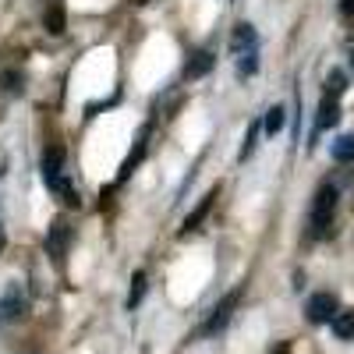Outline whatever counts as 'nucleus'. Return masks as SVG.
<instances>
[{"label": "nucleus", "mask_w": 354, "mask_h": 354, "mask_svg": "<svg viewBox=\"0 0 354 354\" xmlns=\"http://www.w3.org/2000/svg\"><path fill=\"white\" fill-rule=\"evenodd\" d=\"M337 213V188L333 185H322L312 198V213H308V227H312V238H322L333 223Z\"/></svg>", "instance_id": "nucleus-1"}, {"label": "nucleus", "mask_w": 354, "mask_h": 354, "mask_svg": "<svg viewBox=\"0 0 354 354\" xmlns=\"http://www.w3.org/2000/svg\"><path fill=\"white\" fill-rule=\"evenodd\" d=\"M238 301H241V290H230L227 294V298L213 308V315L209 319H205V326H202V333L205 337H213V333H220L223 326H227V322H230V315H234V308H238Z\"/></svg>", "instance_id": "nucleus-2"}, {"label": "nucleus", "mask_w": 354, "mask_h": 354, "mask_svg": "<svg viewBox=\"0 0 354 354\" xmlns=\"http://www.w3.org/2000/svg\"><path fill=\"white\" fill-rule=\"evenodd\" d=\"M305 315H308V322H315V326H322V322H333V315H337V298H333V294H326V290L312 294L308 305H305Z\"/></svg>", "instance_id": "nucleus-3"}, {"label": "nucleus", "mask_w": 354, "mask_h": 354, "mask_svg": "<svg viewBox=\"0 0 354 354\" xmlns=\"http://www.w3.org/2000/svg\"><path fill=\"white\" fill-rule=\"evenodd\" d=\"M68 238H71V227H68L64 220H53V223H50V234H46V252H50L53 266H64Z\"/></svg>", "instance_id": "nucleus-4"}, {"label": "nucleus", "mask_w": 354, "mask_h": 354, "mask_svg": "<svg viewBox=\"0 0 354 354\" xmlns=\"http://www.w3.org/2000/svg\"><path fill=\"white\" fill-rule=\"evenodd\" d=\"M216 192H220V188H213V192L205 195V198H202V202L195 205V209H192V213L185 216V223H181V238H185V234H192V230H198V223H202L205 216H209V209H213V202H216Z\"/></svg>", "instance_id": "nucleus-5"}, {"label": "nucleus", "mask_w": 354, "mask_h": 354, "mask_svg": "<svg viewBox=\"0 0 354 354\" xmlns=\"http://www.w3.org/2000/svg\"><path fill=\"white\" fill-rule=\"evenodd\" d=\"M213 64H216V57H213L209 50L192 53V61L185 64V82H195V78H202V75H209V71H213Z\"/></svg>", "instance_id": "nucleus-6"}, {"label": "nucleus", "mask_w": 354, "mask_h": 354, "mask_svg": "<svg viewBox=\"0 0 354 354\" xmlns=\"http://www.w3.org/2000/svg\"><path fill=\"white\" fill-rule=\"evenodd\" d=\"M145 135H149V124H145L142 131H138V138H135V149H131V156L121 163V170H117V181H128V177L135 174V167L142 163V156H145Z\"/></svg>", "instance_id": "nucleus-7"}, {"label": "nucleus", "mask_w": 354, "mask_h": 354, "mask_svg": "<svg viewBox=\"0 0 354 354\" xmlns=\"http://www.w3.org/2000/svg\"><path fill=\"white\" fill-rule=\"evenodd\" d=\"M61 170H64V149H57V145H53V149L43 156V177H46V185H50V188L64 177Z\"/></svg>", "instance_id": "nucleus-8"}, {"label": "nucleus", "mask_w": 354, "mask_h": 354, "mask_svg": "<svg viewBox=\"0 0 354 354\" xmlns=\"http://www.w3.org/2000/svg\"><path fill=\"white\" fill-rule=\"evenodd\" d=\"M337 121H340L337 100H333V96H322V103H319V128H322V131H326V128H337Z\"/></svg>", "instance_id": "nucleus-9"}, {"label": "nucleus", "mask_w": 354, "mask_h": 354, "mask_svg": "<svg viewBox=\"0 0 354 354\" xmlns=\"http://www.w3.org/2000/svg\"><path fill=\"white\" fill-rule=\"evenodd\" d=\"M234 53H245V50H255V28L248 21H241L238 28H234V39H230Z\"/></svg>", "instance_id": "nucleus-10"}, {"label": "nucleus", "mask_w": 354, "mask_h": 354, "mask_svg": "<svg viewBox=\"0 0 354 354\" xmlns=\"http://www.w3.org/2000/svg\"><path fill=\"white\" fill-rule=\"evenodd\" d=\"M43 28H46L50 36H61V32H64V8H61V4H50V8H46Z\"/></svg>", "instance_id": "nucleus-11"}, {"label": "nucleus", "mask_w": 354, "mask_h": 354, "mask_svg": "<svg viewBox=\"0 0 354 354\" xmlns=\"http://www.w3.org/2000/svg\"><path fill=\"white\" fill-rule=\"evenodd\" d=\"M330 326L340 340H354V312H337Z\"/></svg>", "instance_id": "nucleus-12"}, {"label": "nucleus", "mask_w": 354, "mask_h": 354, "mask_svg": "<svg viewBox=\"0 0 354 354\" xmlns=\"http://www.w3.org/2000/svg\"><path fill=\"white\" fill-rule=\"evenodd\" d=\"M21 315V294L11 287L8 290V298L4 301H0V322H8V319H18Z\"/></svg>", "instance_id": "nucleus-13"}, {"label": "nucleus", "mask_w": 354, "mask_h": 354, "mask_svg": "<svg viewBox=\"0 0 354 354\" xmlns=\"http://www.w3.org/2000/svg\"><path fill=\"white\" fill-rule=\"evenodd\" d=\"M333 160L337 163H354V135H340L333 142Z\"/></svg>", "instance_id": "nucleus-14"}, {"label": "nucleus", "mask_w": 354, "mask_h": 354, "mask_svg": "<svg viewBox=\"0 0 354 354\" xmlns=\"http://www.w3.org/2000/svg\"><path fill=\"white\" fill-rule=\"evenodd\" d=\"M283 117H287L283 106H270V113H266V121H262V131H266V135H277V131L283 128Z\"/></svg>", "instance_id": "nucleus-15"}, {"label": "nucleus", "mask_w": 354, "mask_h": 354, "mask_svg": "<svg viewBox=\"0 0 354 354\" xmlns=\"http://www.w3.org/2000/svg\"><path fill=\"white\" fill-rule=\"evenodd\" d=\"M259 71V46L255 50H245V53H238V75H255Z\"/></svg>", "instance_id": "nucleus-16"}, {"label": "nucleus", "mask_w": 354, "mask_h": 354, "mask_svg": "<svg viewBox=\"0 0 354 354\" xmlns=\"http://www.w3.org/2000/svg\"><path fill=\"white\" fill-rule=\"evenodd\" d=\"M145 298V273L138 270L135 277H131V294H128V308H138V301Z\"/></svg>", "instance_id": "nucleus-17"}, {"label": "nucleus", "mask_w": 354, "mask_h": 354, "mask_svg": "<svg viewBox=\"0 0 354 354\" xmlns=\"http://www.w3.org/2000/svg\"><path fill=\"white\" fill-rule=\"evenodd\" d=\"M259 131H262V124L255 121V124H248V135H245V145H241V160H248L252 153H255V145H259Z\"/></svg>", "instance_id": "nucleus-18"}, {"label": "nucleus", "mask_w": 354, "mask_h": 354, "mask_svg": "<svg viewBox=\"0 0 354 354\" xmlns=\"http://www.w3.org/2000/svg\"><path fill=\"white\" fill-rule=\"evenodd\" d=\"M344 88H347V78H344V71H333V75H330V82H326V96H333V100H337V96L344 93Z\"/></svg>", "instance_id": "nucleus-19"}, {"label": "nucleus", "mask_w": 354, "mask_h": 354, "mask_svg": "<svg viewBox=\"0 0 354 354\" xmlns=\"http://www.w3.org/2000/svg\"><path fill=\"white\" fill-rule=\"evenodd\" d=\"M0 82H4V93H21V71H4V78H0Z\"/></svg>", "instance_id": "nucleus-20"}, {"label": "nucleus", "mask_w": 354, "mask_h": 354, "mask_svg": "<svg viewBox=\"0 0 354 354\" xmlns=\"http://www.w3.org/2000/svg\"><path fill=\"white\" fill-rule=\"evenodd\" d=\"M340 15H354V0H340Z\"/></svg>", "instance_id": "nucleus-21"}, {"label": "nucleus", "mask_w": 354, "mask_h": 354, "mask_svg": "<svg viewBox=\"0 0 354 354\" xmlns=\"http://www.w3.org/2000/svg\"><path fill=\"white\" fill-rule=\"evenodd\" d=\"M0 252H4V227H0Z\"/></svg>", "instance_id": "nucleus-22"}, {"label": "nucleus", "mask_w": 354, "mask_h": 354, "mask_svg": "<svg viewBox=\"0 0 354 354\" xmlns=\"http://www.w3.org/2000/svg\"><path fill=\"white\" fill-rule=\"evenodd\" d=\"M277 354H287V344H283V347H280V351H277Z\"/></svg>", "instance_id": "nucleus-23"}]
</instances>
